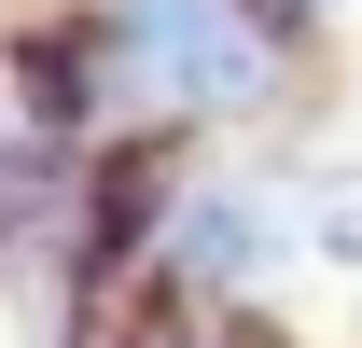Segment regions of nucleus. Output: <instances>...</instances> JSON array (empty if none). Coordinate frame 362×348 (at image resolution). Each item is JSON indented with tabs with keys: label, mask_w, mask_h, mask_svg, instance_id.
<instances>
[{
	"label": "nucleus",
	"mask_w": 362,
	"mask_h": 348,
	"mask_svg": "<svg viewBox=\"0 0 362 348\" xmlns=\"http://www.w3.org/2000/svg\"><path fill=\"white\" fill-rule=\"evenodd\" d=\"M181 265H195V279H251V265H265V223L237 209V195H195V209H181Z\"/></svg>",
	"instance_id": "nucleus-2"
},
{
	"label": "nucleus",
	"mask_w": 362,
	"mask_h": 348,
	"mask_svg": "<svg viewBox=\"0 0 362 348\" xmlns=\"http://www.w3.org/2000/svg\"><path fill=\"white\" fill-rule=\"evenodd\" d=\"M112 42H126L139 84H168L181 112H237V98H265V70H279L251 0H126Z\"/></svg>",
	"instance_id": "nucleus-1"
},
{
	"label": "nucleus",
	"mask_w": 362,
	"mask_h": 348,
	"mask_svg": "<svg viewBox=\"0 0 362 348\" xmlns=\"http://www.w3.org/2000/svg\"><path fill=\"white\" fill-rule=\"evenodd\" d=\"M0 237H14V251L56 237V168L28 153V139H0Z\"/></svg>",
	"instance_id": "nucleus-3"
}]
</instances>
